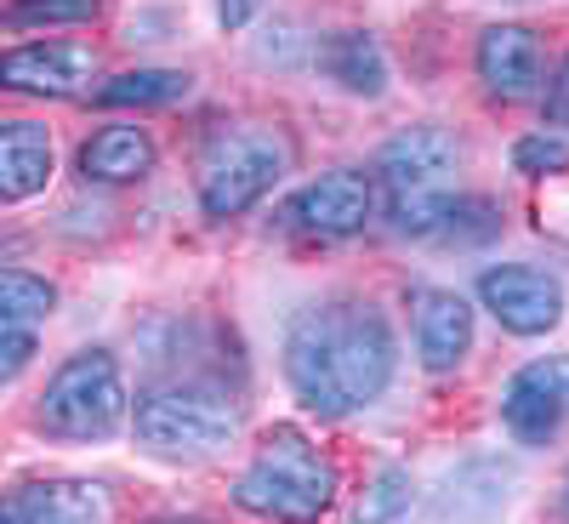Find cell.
Here are the masks:
<instances>
[{
    "label": "cell",
    "mask_w": 569,
    "mask_h": 524,
    "mask_svg": "<svg viewBox=\"0 0 569 524\" xmlns=\"http://www.w3.org/2000/svg\"><path fill=\"white\" fill-rule=\"evenodd\" d=\"M399 337L388 314L365 297H325L284 325V383L319 416L370 411L393 388Z\"/></svg>",
    "instance_id": "obj_1"
},
{
    "label": "cell",
    "mask_w": 569,
    "mask_h": 524,
    "mask_svg": "<svg viewBox=\"0 0 569 524\" xmlns=\"http://www.w3.org/2000/svg\"><path fill=\"white\" fill-rule=\"evenodd\" d=\"M456 171H461V137L450 126H405L382 142L376 155V188L388 200V223L410 240H439L445 211L456 200Z\"/></svg>",
    "instance_id": "obj_2"
},
{
    "label": "cell",
    "mask_w": 569,
    "mask_h": 524,
    "mask_svg": "<svg viewBox=\"0 0 569 524\" xmlns=\"http://www.w3.org/2000/svg\"><path fill=\"white\" fill-rule=\"evenodd\" d=\"M342 473L302 427H273L233 479V507L268 524H319L337 507Z\"/></svg>",
    "instance_id": "obj_3"
},
{
    "label": "cell",
    "mask_w": 569,
    "mask_h": 524,
    "mask_svg": "<svg viewBox=\"0 0 569 524\" xmlns=\"http://www.w3.org/2000/svg\"><path fill=\"white\" fill-rule=\"evenodd\" d=\"M240 399L228 383H188V376H166V383L142 388L131 411L137 445L160 462H211L240 439Z\"/></svg>",
    "instance_id": "obj_4"
},
{
    "label": "cell",
    "mask_w": 569,
    "mask_h": 524,
    "mask_svg": "<svg viewBox=\"0 0 569 524\" xmlns=\"http://www.w3.org/2000/svg\"><path fill=\"white\" fill-rule=\"evenodd\" d=\"M126 416H131V388H126V370L109 348L69 354L46 376V394L34 405V427L46 439H63V445H98V439L120 434Z\"/></svg>",
    "instance_id": "obj_5"
},
{
    "label": "cell",
    "mask_w": 569,
    "mask_h": 524,
    "mask_svg": "<svg viewBox=\"0 0 569 524\" xmlns=\"http://www.w3.org/2000/svg\"><path fill=\"white\" fill-rule=\"evenodd\" d=\"M284 171H291V142L273 126H257V120L222 126L211 131L200 155V211L217 223L246 217Z\"/></svg>",
    "instance_id": "obj_6"
},
{
    "label": "cell",
    "mask_w": 569,
    "mask_h": 524,
    "mask_svg": "<svg viewBox=\"0 0 569 524\" xmlns=\"http://www.w3.org/2000/svg\"><path fill=\"white\" fill-rule=\"evenodd\" d=\"M376 217V177L359 166H337L319 171L313 182H302L291 206H284V223H291L302 240H353V234Z\"/></svg>",
    "instance_id": "obj_7"
},
{
    "label": "cell",
    "mask_w": 569,
    "mask_h": 524,
    "mask_svg": "<svg viewBox=\"0 0 569 524\" xmlns=\"http://www.w3.org/2000/svg\"><path fill=\"white\" fill-rule=\"evenodd\" d=\"M98 52L86 40H23L0 52V91L18 98H91Z\"/></svg>",
    "instance_id": "obj_8"
},
{
    "label": "cell",
    "mask_w": 569,
    "mask_h": 524,
    "mask_svg": "<svg viewBox=\"0 0 569 524\" xmlns=\"http://www.w3.org/2000/svg\"><path fill=\"white\" fill-rule=\"evenodd\" d=\"M479 303L512 337H547L563 319V285L558 274L530 268V263H496L479 274Z\"/></svg>",
    "instance_id": "obj_9"
},
{
    "label": "cell",
    "mask_w": 569,
    "mask_h": 524,
    "mask_svg": "<svg viewBox=\"0 0 569 524\" xmlns=\"http://www.w3.org/2000/svg\"><path fill=\"white\" fill-rule=\"evenodd\" d=\"M0 524H114V491L103 479H23L0 491Z\"/></svg>",
    "instance_id": "obj_10"
},
{
    "label": "cell",
    "mask_w": 569,
    "mask_h": 524,
    "mask_svg": "<svg viewBox=\"0 0 569 524\" xmlns=\"http://www.w3.org/2000/svg\"><path fill=\"white\" fill-rule=\"evenodd\" d=\"M563 416H569V359H530L525 370L507 376L501 422L518 445H547Z\"/></svg>",
    "instance_id": "obj_11"
},
{
    "label": "cell",
    "mask_w": 569,
    "mask_h": 524,
    "mask_svg": "<svg viewBox=\"0 0 569 524\" xmlns=\"http://www.w3.org/2000/svg\"><path fill=\"white\" fill-rule=\"evenodd\" d=\"M472 69H479L485 91L501 103H530L541 98L547 86V58H541V40L525 23H490L472 46Z\"/></svg>",
    "instance_id": "obj_12"
},
{
    "label": "cell",
    "mask_w": 569,
    "mask_h": 524,
    "mask_svg": "<svg viewBox=\"0 0 569 524\" xmlns=\"http://www.w3.org/2000/svg\"><path fill=\"white\" fill-rule=\"evenodd\" d=\"M410 325H416V359L445 376L456 370L467 354H472V303L461 291H445V285H427V291H416L410 303Z\"/></svg>",
    "instance_id": "obj_13"
},
{
    "label": "cell",
    "mask_w": 569,
    "mask_h": 524,
    "mask_svg": "<svg viewBox=\"0 0 569 524\" xmlns=\"http://www.w3.org/2000/svg\"><path fill=\"white\" fill-rule=\"evenodd\" d=\"M52 171H58L52 131L40 120H0V206H23L46 195Z\"/></svg>",
    "instance_id": "obj_14"
},
{
    "label": "cell",
    "mask_w": 569,
    "mask_h": 524,
    "mask_svg": "<svg viewBox=\"0 0 569 524\" xmlns=\"http://www.w3.org/2000/svg\"><path fill=\"white\" fill-rule=\"evenodd\" d=\"M160 149H154V137L142 131V126H98L86 142H80V177L86 182H142L154 171Z\"/></svg>",
    "instance_id": "obj_15"
},
{
    "label": "cell",
    "mask_w": 569,
    "mask_h": 524,
    "mask_svg": "<svg viewBox=\"0 0 569 524\" xmlns=\"http://www.w3.org/2000/svg\"><path fill=\"white\" fill-rule=\"evenodd\" d=\"M319 69L337 80L348 98H382L388 80H393L382 40L365 34V29H330V34L319 40Z\"/></svg>",
    "instance_id": "obj_16"
},
{
    "label": "cell",
    "mask_w": 569,
    "mask_h": 524,
    "mask_svg": "<svg viewBox=\"0 0 569 524\" xmlns=\"http://www.w3.org/2000/svg\"><path fill=\"white\" fill-rule=\"evenodd\" d=\"M188 86H194V75H182V69H126L103 86H91V103L98 109H166L188 98Z\"/></svg>",
    "instance_id": "obj_17"
},
{
    "label": "cell",
    "mask_w": 569,
    "mask_h": 524,
    "mask_svg": "<svg viewBox=\"0 0 569 524\" xmlns=\"http://www.w3.org/2000/svg\"><path fill=\"white\" fill-rule=\"evenodd\" d=\"M58 308V285L29 268H0V330H34Z\"/></svg>",
    "instance_id": "obj_18"
},
{
    "label": "cell",
    "mask_w": 569,
    "mask_h": 524,
    "mask_svg": "<svg viewBox=\"0 0 569 524\" xmlns=\"http://www.w3.org/2000/svg\"><path fill=\"white\" fill-rule=\"evenodd\" d=\"M98 12H103L98 0H7V7H0V29H12V34L80 29V23H91Z\"/></svg>",
    "instance_id": "obj_19"
},
{
    "label": "cell",
    "mask_w": 569,
    "mask_h": 524,
    "mask_svg": "<svg viewBox=\"0 0 569 524\" xmlns=\"http://www.w3.org/2000/svg\"><path fill=\"white\" fill-rule=\"evenodd\" d=\"M496 234H501V206L490 195H456L450 211H445L439 240L445 246H490Z\"/></svg>",
    "instance_id": "obj_20"
},
{
    "label": "cell",
    "mask_w": 569,
    "mask_h": 524,
    "mask_svg": "<svg viewBox=\"0 0 569 524\" xmlns=\"http://www.w3.org/2000/svg\"><path fill=\"white\" fill-rule=\"evenodd\" d=\"M410 502H416V479H410V467H382L370 479V491H365V502H359V513H353V524H399L405 513H410Z\"/></svg>",
    "instance_id": "obj_21"
},
{
    "label": "cell",
    "mask_w": 569,
    "mask_h": 524,
    "mask_svg": "<svg viewBox=\"0 0 569 524\" xmlns=\"http://www.w3.org/2000/svg\"><path fill=\"white\" fill-rule=\"evenodd\" d=\"M512 171H525V177H558V171H569V142L558 131L518 137L512 142Z\"/></svg>",
    "instance_id": "obj_22"
},
{
    "label": "cell",
    "mask_w": 569,
    "mask_h": 524,
    "mask_svg": "<svg viewBox=\"0 0 569 524\" xmlns=\"http://www.w3.org/2000/svg\"><path fill=\"white\" fill-rule=\"evenodd\" d=\"M40 343H34V330H0V388H12L18 376L34 365Z\"/></svg>",
    "instance_id": "obj_23"
},
{
    "label": "cell",
    "mask_w": 569,
    "mask_h": 524,
    "mask_svg": "<svg viewBox=\"0 0 569 524\" xmlns=\"http://www.w3.org/2000/svg\"><path fill=\"white\" fill-rule=\"evenodd\" d=\"M547 120L569 131V58L558 63V75H552V86H547Z\"/></svg>",
    "instance_id": "obj_24"
},
{
    "label": "cell",
    "mask_w": 569,
    "mask_h": 524,
    "mask_svg": "<svg viewBox=\"0 0 569 524\" xmlns=\"http://www.w3.org/2000/svg\"><path fill=\"white\" fill-rule=\"evenodd\" d=\"M262 7H268V0H217V23L233 34V29H246Z\"/></svg>",
    "instance_id": "obj_25"
},
{
    "label": "cell",
    "mask_w": 569,
    "mask_h": 524,
    "mask_svg": "<svg viewBox=\"0 0 569 524\" xmlns=\"http://www.w3.org/2000/svg\"><path fill=\"white\" fill-rule=\"evenodd\" d=\"M160 524H211V518H160Z\"/></svg>",
    "instance_id": "obj_26"
},
{
    "label": "cell",
    "mask_w": 569,
    "mask_h": 524,
    "mask_svg": "<svg viewBox=\"0 0 569 524\" xmlns=\"http://www.w3.org/2000/svg\"><path fill=\"white\" fill-rule=\"evenodd\" d=\"M563 496H569V479H563Z\"/></svg>",
    "instance_id": "obj_27"
},
{
    "label": "cell",
    "mask_w": 569,
    "mask_h": 524,
    "mask_svg": "<svg viewBox=\"0 0 569 524\" xmlns=\"http://www.w3.org/2000/svg\"><path fill=\"white\" fill-rule=\"evenodd\" d=\"M0 246H7V234H0Z\"/></svg>",
    "instance_id": "obj_28"
}]
</instances>
